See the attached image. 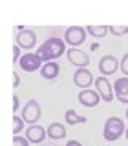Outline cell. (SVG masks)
<instances>
[{"instance_id": "21", "label": "cell", "mask_w": 128, "mask_h": 146, "mask_svg": "<svg viewBox=\"0 0 128 146\" xmlns=\"http://www.w3.org/2000/svg\"><path fill=\"white\" fill-rule=\"evenodd\" d=\"M13 146H29V141L26 140V137L16 135V137H13Z\"/></svg>"}, {"instance_id": "23", "label": "cell", "mask_w": 128, "mask_h": 146, "mask_svg": "<svg viewBox=\"0 0 128 146\" xmlns=\"http://www.w3.org/2000/svg\"><path fill=\"white\" fill-rule=\"evenodd\" d=\"M19 74L16 72V71H13V88H18L19 87Z\"/></svg>"}, {"instance_id": "2", "label": "cell", "mask_w": 128, "mask_h": 146, "mask_svg": "<svg viewBox=\"0 0 128 146\" xmlns=\"http://www.w3.org/2000/svg\"><path fill=\"white\" fill-rule=\"evenodd\" d=\"M125 135V124L120 117H109L102 129V137L106 141H115Z\"/></svg>"}, {"instance_id": "15", "label": "cell", "mask_w": 128, "mask_h": 146, "mask_svg": "<svg viewBox=\"0 0 128 146\" xmlns=\"http://www.w3.org/2000/svg\"><path fill=\"white\" fill-rule=\"evenodd\" d=\"M66 135H67L66 127L59 122H53L47 129V137H50L51 140H63V138H66Z\"/></svg>"}, {"instance_id": "13", "label": "cell", "mask_w": 128, "mask_h": 146, "mask_svg": "<svg viewBox=\"0 0 128 146\" xmlns=\"http://www.w3.org/2000/svg\"><path fill=\"white\" fill-rule=\"evenodd\" d=\"M47 138V130L42 125H29L26 130V140L29 143H42Z\"/></svg>"}, {"instance_id": "17", "label": "cell", "mask_w": 128, "mask_h": 146, "mask_svg": "<svg viewBox=\"0 0 128 146\" xmlns=\"http://www.w3.org/2000/svg\"><path fill=\"white\" fill-rule=\"evenodd\" d=\"M85 31H86V34H90L91 37L101 39V37H106L107 26H93V24H90V26L85 27Z\"/></svg>"}, {"instance_id": "6", "label": "cell", "mask_w": 128, "mask_h": 146, "mask_svg": "<svg viewBox=\"0 0 128 146\" xmlns=\"http://www.w3.org/2000/svg\"><path fill=\"white\" fill-rule=\"evenodd\" d=\"M94 87H96V93L99 95V98H102V101H112L114 100V90H112L111 82L107 80L106 77H98L94 79Z\"/></svg>"}, {"instance_id": "27", "label": "cell", "mask_w": 128, "mask_h": 146, "mask_svg": "<svg viewBox=\"0 0 128 146\" xmlns=\"http://www.w3.org/2000/svg\"><path fill=\"white\" fill-rule=\"evenodd\" d=\"M125 116H127V119H128V108H127V112H125Z\"/></svg>"}, {"instance_id": "14", "label": "cell", "mask_w": 128, "mask_h": 146, "mask_svg": "<svg viewBox=\"0 0 128 146\" xmlns=\"http://www.w3.org/2000/svg\"><path fill=\"white\" fill-rule=\"evenodd\" d=\"M40 76L47 80H55L58 76H59V64L56 61H50V63H45L40 68Z\"/></svg>"}, {"instance_id": "24", "label": "cell", "mask_w": 128, "mask_h": 146, "mask_svg": "<svg viewBox=\"0 0 128 146\" xmlns=\"http://www.w3.org/2000/svg\"><path fill=\"white\" fill-rule=\"evenodd\" d=\"M19 109V96L13 95V112H16Z\"/></svg>"}, {"instance_id": "22", "label": "cell", "mask_w": 128, "mask_h": 146, "mask_svg": "<svg viewBox=\"0 0 128 146\" xmlns=\"http://www.w3.org/2000/svg\"><path fill=\"white\" fill-rule=\"evenodd\" d=\"M19 58H21V48L15 43V45H13V64H15V63H18V61H19Z\"/></svg>"}, {"instance_id": "5", "label": "cell", "mask_w": 128, "mask_h": 146, "mask_svg": "<svg viewBox=\"0 0 128 146\" xmlns=\"http://www.w3.org/2000/svg\"><path fill=\"white\" fill-rule=\"evenodd\" d=\"M18 64L24 72H35L42 68V60L35 53H24V55H21Z\"/></svg>"}, {"instance_id": "26", "label": "cell", "mask_w": 128, "mask_h": 146, "mask_svg": "<svg viewBox=\"0 0 128 146\" xmlns=\"http://www.w3.org/2000/svg\"><path fill=\"white\" fill-rule=\"evenodd\" d=\"M125 137H127V140H128V129H125Z\"/></svg>"}, {"instance_id": "3", "label": "cell", "mask_w": 128, "mask_h": 146, "mask_svg": "<svg viewBox=\"0 0 128 146\" xmlns=\"http://www.w3.org/2000/svg\"><path fill=\"white\" fill-rule=\"evenodd\" d=\"M40 116H42V106H40V103L35 101V100H29V101L22 106L21 116L19 117L24 120V124L35 125L38 122V119H40Z\"/></svg>"}, {"instance_id": "16", "label": "cell", "mask_w": 128, "mask_h": 146, "mask_svg": "<svg viewBox=\"0 0 128 146\" xmlns=\"http://www.w3.org/2000/svg\"><path fill=\"white\" fill-rule=\"evenodd\" d=\"M64 120L67 122L69 125H75V124H85L86 122V117L82 116V114H77L75 109H67L66 114H64Z\"/></svg>"}, {"instance_id": "8", "label": "cell", "mask_w": 128, "mask_h": 146, "mask_svg": "<svg viewBox=\"0 0 128 146\" xmlns=\"http://www.w3.org/2000/svg\"><path fill=\"white\" fill-rule=\"evenodd\" d=\"M35 43H37V35H35L34 31H30V29H21L16 34V45L19 48L30 50V48L35 47Z\"/></svg>"}, {"instance_id": "25", "label": "cell", "mask_w": 128, "mask_h": 146, "mask_svg": "<svg viewBox=\"0 0 128 146\" xmlns=\"http://www.w3.org/2000/svg\"><path fill=\"white\" fill-rule=\"evenodd\" d=\"M66 146H83V145H82L80 141H77V140H67Z\"/></svg>"}, {"instance_id": "18", "label": "cell", "mask_w": 128, "mask_h": 146, "mask_svg": "<svg viewBox=\"0 0 128 146\" xmlns=\"http://www.w3.org/2000/svg\"><path fill=\"white\" fill-rule=\"evenodd\" d=\"M24 120L21 119L19 116H13V135L16 137V135H19V133L22 132V129H24Z\"/></svg>"}, {"instance_id": "9", "label": "cell", "mask_w": 128, "mask_h": 146, "mask_svg": "<svg viewBox=\"0 0 128 146\" xmlns=\"http://www.w3.org/2000/svg\"><path fill=\"white\" fill-rule=\"evenodd\" d=\"M98 68H99V72H101L102 77L112 76V74H115V71H119V60L114 55H106L99 60Z\"/></svg>"}, {"instance_id": "4", "label": "cell", "mask_w": 128, "mask_h": 146, "mask_svg": "<svg viewBox=\"0 0 128 146\" xmlns=\"http://www.w3.org/2000/svg\"><path fill=\"white\" fill-rule=\"evenodd\" d=\"M86 39V31L82 26H69L64 31V42L72 48H79Z\"/></svg>"}, {"instance_id": "7", "label": "cell", "mask_w": 128, "mask_h": 146, "mask_svg": "<svg viewBox=\"0 0 128 146\" xmlns=\"http://www.w3.org/2000/svg\"><path fill=\"white\" fill-rule=\"evenodd\" d=\"M66 55H67L69 63L77 66L79 69L86 68L90 64V56L83 50H80V48H69V50H66Z\"/></svg>"}, {"instance_id": "11", "label": "cell", "mask_w": 128, "mask_h": 146, "mask_svg": "<svg viewBox=\"0 0 128 146\" xmlns=\"http://www.w3.org/2000/svg\"><path fill=\"white\" fill-rule=\"evenodd\" d=\"M112 90H114V96L120 103L128 104V77H119L114 82Z\"/></svg>"}, {"instance_id": "12", "label": "cell", "mask_w": 128, "mask_h": 146, "mask_svg": "<svg viewBox=\"0 0 128 146\" xmlns=\"http://www.w3.org/2000/svg\"><path fill=\"white\" fill-rule=\"evenodd\" d=\"M99 101H101V98H99V95L96 93V90L86 88V90H80V93H79V103L85 108L98 106Z\"/></svg>"}, {"instance_id": "1", "label": "cell", "mask_w": 128, "mask_h": 146, "mask_svg": "<svg viewBox=\"0 0 128 146\" xmlns=\"http://www.w3.org/2000/svg\"><path fill=\"white\" fill-rule=\"evenodd\" d=\"M66 52V43H64L63 39H58V37H51V39H47L45 42L37 48L35 55L42 60V63H50V61L58 60L59 56L64 55Z\"/></svg>"}, {"instance_id": "20", "label": "cell", "mask_w": 128, "mask_h": 146, "mask_svg": "<svg viewBox=\"0 0 128 146\" xmlns=\"http://www.w3.org/2000/svg\"><path fill=\"white\" fill-rule=\"evenodd\" d=\"M119 69L123 72V77H128V53H125L122 61H119Z\"/></svg>"}, {"instance_id": "10", "label": "cell", "mask_w": 128, "mask_h": 146, "mask_svg": "<svg viewBox=\"0 0 128 146\" xmlns=\"http://www.w3.org/2000/svg\"><path fill=\"white\" fill-rule=\"evenodd\" d=\"M74 84H75L77 87H80L82 90H86V88H90V85L94 82V77L93 74H91V71L86 68H80L77 69L75 72H74Z\"/></svg>"}, {"instance_id": "19", "label": "cell", "mask_w": 128, "mask_h": 146, "mask_svg": "<svg viewBox=\"0 0 128 146\" xmlns=\"http://www.w3.org/2000/svg\"><path fill=\"white\" fill-rule=\"evenodd\" d=\"M107 32L114 35H125L128 34V26H107Z\"/></svg>"}]
</instances>
